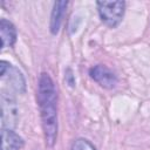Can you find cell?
<instances>
[{"mask_svg": "<svg viewBox=\"0 0 150 150\" xmlns=\"http://www.w3.org/2000/svg\"><path fill=\"white\" fill-rule=\"evenodd\" d=\"M38 105L41 116V124L46 145L52 148L57 138V93L55 84L47 73H41L36 94Z\"/></svg>", "mask_w": 150, "mask_h": 150, "instance_id": "1", "label": "cell"}, {"mask_svg": "<svg viewBox=\"0 0 150 150\" xmlns=\"http://www.w3.org/2000/svg\"><path fill=\"white\" fill-rule=\"evenodd\" d=\"M0 83L1 93L5 94H23L26 91V81L22 73L5 60L0 62Z\"/></svg>", "mask_w": 150, "mask_h": 150, "instance_id": "2", "label": "cell"}, {"mask_svg": "<svg viewBox=\"0 0 150 150\" xmlns=\"http://www.w3.org/2000/svg\"><path fill=\"white\" fill-rule=\"evenodd\" d=\"M96 5L98 15L104 25L115 28L121 23L125 12L124 1H97Z\"/></svg>", "mask_w": 150, "mask_h": 150, "instance_id": "3", "label": "cell"}, {"mask_svg": "<svg viewBox=\"0 0 150 150\" xmlns=\"http://www.w3.org/2000/svg\"><path fill=\"white\" fill-rule=\"evenodd\" d=\"M1 105V128L13 130L18 125L19 121V108L12 95L1 93L0 98Z\"/></svg>", "mask_w": 150, "mask_h": 150, "instance_id": "4", "label": "cell"}, {"mask_svg": "<svg viewBox=\"0 0 150 150\" xmlns=\"http://www.w3.org/2000/svg\"><path fill=\"white\" fill-rule=\"evenodd\" d=\"M89 75L90 77L97 82L101 87L105 89H111L117 84V75L109 69L107 66L103 64H96L89 69Z\"/></svg>", "mask_w": 150, "mask_h": 150, "instance_id": "5", "label": "cell"}, {"mask_svg": "<svg viewBox=\"0 0 150 150\" xmlns=\"http://www.w3.org/2000/svg\"><path fill=\"white\" fill-rule=\"evenodd\" d=\"M25 142L16 132L11 129L1 128V150H20Z\"/></svg>", "mask_w": 150, "mask_h": 150, "instance_id": "6", "label": "cell"}, {"mask_svg": "<svg viewBox=\"0 0 150 150\" xmlns=\"http://www.w3.org/2000/svg\"><path fill=\"white\" fill-rule=\"evenodd\" d=\"M0 36H1V48L2 49L14 46V43L16 41V29L11 21H8L6 19L0 20Z\"/></svg>", "mask_w": 150, "mask_h": 150, "instance_id": "7", "label": "cell"}, {"mask_svg": "<svg viewBox=\"0 0 150 150\" xmlns=\"http://www.w3.org/2000/svg\"><path fill=\"white\" fill-rule=\"evenodd\" d=\"M67 5H68L67 1H56V2H54L52 15H50V25H49V29H50V33L53 35H56L60 30Z\"/></svg>", "mask_w": 150, "mask_h": 150, "instance_id": "8", "label": "cell"}, {"mask_svg": "<svg viewBox=\"0 0 150 150\" xmlns=\"http://www.w3.org/2000/svg\"><path fill=\"white\" fill-rule=\"evenodd\" d=\"M70 150H96V148L86 138H77L71 144Z\"/></svg>", "mask_w": 150, "mask_h": 150, "instance_id": "9", "label": "cell"}, {"mask_svg": "<svg viewBox=\"0 0 150 150\" xmlns=\"http://www.w3.org/2000/svg\"><path fill=\"white\" fill-rule=\"evenodd\" d=\"M66 80H67V82L69 83V86H70V87H74L75 82H74V77H73V75H71V70H70V69H67Z\"/></svg>", "mask_w": 150, "mask_h": 150, "instance_id": "10", "label": "cell"}]
</instances>
